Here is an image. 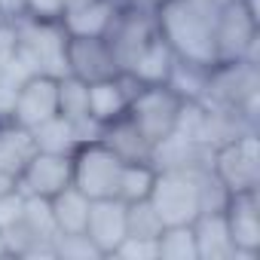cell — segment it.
<instances>
[{
    "mask_svg": "<svg viewBox=\"0 0 260 260\" xmlns=\"http://www.w3.org/2000/svg\"><path fill=\"white\" fill-rule=\"evenodd\" d=\"M156 10V31L172 46V52L184 61L214 64V22L208 13L193 7L190 0H166Z\"/></svg>",
    "mask_w": 260,
    "mask_h": 260,
    "instance_id": "6da1fadb",
    "label": "cell"
},
{
    "mask_svg": "<svg viewBox=\"0 0 260 260\" xmlns=\"http://www.w3.org/2000/svg\"><path fill=\"white\" fill-rule=\"evenodd\" d=\"M257 95H260V74L257 64L248 58H233V61H214L208 64L205 77V92L202 104H223L242 110L248 119L257 122Z\"/></svg>",
    "mask_w": 260,
    "mask_h": 260,
    "instance_id": "7a4b0ae2",
    "label": "cell"
},
{
    "mask_svg": "<svg viewBox=\"0 0 260 260\" xmlns=\"http://www.w3.org/2000/svg\"><path fill=\"white\" fill-rule=\"evenodd\" d=\"M16 25V55L34 71V74H49L61 77L64 71V43L68 34L61 22H43L31 16L13 19Z\"/></svg>",
    "mask_w": 260,
    "mask_h": 260,
    "instance_id": "3957f363",
    "label": "cell"
},
{
    "mask_svg": "<svg viewBox=\"0 0 260 260\" xmlns=\"http://www.w3.org/2000/svg\"><path fill=\"white\" fill-rule=\"evenodd\" d=\"M257 43H260V13L257 0H233L214 22V52L217 61L248 58L257 64Z\"/></svg>",
    "mask_w": 260,
    "mask_h": 260,
    "instance_id": "277c9868",
    "label": "cell"
},
{
    "mask_svg": "<svg viewBox=\"0 0 260 260\" xmlns=\"http://www.w3.org/2000/svg\"><path fill=\"white\" fill-rule=\"evenodd\" d=\"M74 175H71V184L86 193L89 199H113L119 196V175H122V159L101 141V138H92V141H83L74 156Z\"/></svg>",
    "mask_w": 260,
    "mask_h": 260,
    "instance_id": "5b68a950",
    "label": "cell"
},
{
    "mask_svg": "<svg viewBox=\"0 0 260 260\" xmlns=\"http://www.w3.org/2000/svg\"><path fill=\"white\" fill-rule=\"evenodd\" d=\"M181 104H184V98L169 83H150V86H138L132 92L125 116L141 128L150 144H156L175 132Z\"/></svg>",
    "mask_w": 260,
    "mask_h": 260,
    "instance_id": "8992f818",
    "label": "cell"
},
{
    "mask_svg": "<svg viewBox=\"0 0 260 260\" xmlns=\"http://www.w3.org/2000/svg\"><path fill=\"white\" fill-rule=\"evenodd\" d=\"M199 172L166 169L156 175V184L150 190V205L156 208L162 226L193 223L199 217L202 211L199 208Z\"/></svg>",
    "mask_w": 260,
    "mask_h": 260,
    "instance_id": "52a82bcc",
    "label": "cell"
},
{
    "mask_svg": "<svg viewBox=\"0 0 260 260\" xmlns=\"http://www.w3.org/2000/svg\"><path fill=\"white\" fill-rule=\"evenodd\" d=\"M211 172L230 193L260 190V141L257 128L211 150Z\"/></svg>",
    "mask_w": 260,
    "mask_h": 260,
    "instance_id": "ba28073f",
    "label": "cell"
},
{
    "mask_svg": "<svg viewBox=\"0 0 260 260\" xmlns=\"http://www.w3.org/2000/svg\"><path fill=\"white\" fill-rule=\"evenodd\" d=\"M71 156H74V153H71ZM71 156L37 150V153L25 162V169L19 172L16 187H19L25 196H43V199H52L55 193H61L64 187H71V175H74V162H71Z\"/></svg>",
    "mask_w": 260,
    "mask_h": 260,
    "instance_id": "9c48e42d",
    "label": "cell"
},
{
    "mask_svg": "<svg viewBox=\"0 0 260 260\" xmlns=\"http://www.w3.org/2000/svg\"><path fill=\"white\" fill-rule=\"evenodd\" d=\"M64 71L83 83L107 80L119 74V64L104 37H68L64 43Z\"/></svg>",
    "mask_w": 260,
    "mask_h": 260,
    "instance_id": "30bf717a",
    "label": "cell"
},
{
    "mask_svg": "<svg viewBox=\"0 0 260 260\" xmlns=\"http://www.w3.org/2000/svg\"><path fill=\"white\" fill-rule=\"evenodd\" d=\"M223 214H226V226L236 245V257L254 260L260 254V193L257 190L230 193Z\"/></svg>",
    "mask_w": 260,
    "mask_h": 260,
    "instance_id": "8fae6325",
    "label": "cell"
},
{
    "mask_svg": "<svg viewBox=\"0 0 260 260\" xmlns=\"http://www.w3.org/2000/svg\"><path fill=\"white\" fill-rule=\"evenodd\" d=\"M55 113H58V77L34 74L19 86L10 119L25 125V128H34V125H40L43 119H49Z\"/></svg>",
    "mask_w": 260,
    "mask_h": 260,
    "instance_id": "7c38bea8",
    "label": "cell"
},
{
    "mask_svg": "<svg viewBox=\"0 0 260 260\" xmlns=\"http://www.w3.org/2000/svg\"><path fill=\"white\" fill-rule=\"evenodd\" d=\"M125 202L119 196L113 199H92V208H89V220H86V236L95 242V248L110 257L119 242L128 236V226H125Z\"/></svg>",
    "mask_w": 260,
    "mask_h": 260,
    "instance_id": "4fadbf2b",
    "label": "cell"
},
{
    "mask_svg": "<svg viewBox=\"0 0 260 260\" xmlns=\"http://www.w3.org/2000/svg\"><path fill=\"white\" fill-rule=\"evenodd\" d=\"M135 89H138V83L132 77H125V74L89 83V116L98 125H107V122L125 116L128 98H132Z\"/></svg>",
    "mask_w": 260,
    "mask_h": 260,
    "instance_id": "5bb4252c",
    "label": "cell"
},
{
    "mask_svg": "<svg viewBox=\"0 0 260 260\" xmlns=\"http://www.w3.org/2000/svg\"><path fill=\"white\" fill-rule=\"evenodd\" d=\"M193 239L199 260H236V245L223 211H202L193 220Z\"/></svg>",
    "mask_w": 260,
    "mask_h": 260,
    "instance_id": "9a60e30c",
    "label": "cell"
},
{
    "mask_svg": "<svg viewBox=\"0 0 260 260\" xmlns=\"http://www.w3.org/2000/svg\"><path fill=\"white\" fill-rule=\"evenodd\" d=\"M119 0H89V4L71 7L61 16V28L68 37H104L113 16H116Z\"/></svg>",
    "mask_w": 260,
    "mask_h": 260,
    "instance_id": "2e32d148",
    "label": "cell"
},
{
    "mask_svg": "<svg viewBox=\"0 0 260 260\" xmlns=\"http://www.w3.org/2000/svg\"><path fill=\"white\" fill-rule=\"evenodd\" d=\"M122 162H150V153H153V144L144 138V132L128 119V116H119L107 125H101V135H98Z\"/></svg>",
    "mask_w": 260,
    "mask_h": 260,
    "instance_id": "e0dca14e",
    "label": "cell"
},
{
    "mask_svg": "<svg viewBox=\"0 0 260 260\" xmlns=\"http://www.w3.org/2000/svg\"><path fill=\"white\" fill-rule=\"evenodd\" d=\"M175 52H172V46L156 34L135 58H132V64H128L122 74L125 77H132L138 86H150V83H166L169 80V74H172V64H175Z\"/></svg>",
    "mask_w": 260,
    "mask_h": 260,
    "instance_id": "ac0fdd59",
    "label": "cell"
},
{
    "mask_svg": "<svg viewBox=\"0 0 260 260\" xmlns=\"http://www.w3.org/2000/svg\"><path fill=\"white\" fill-rule=\"evenodd\" d=\"M37 153L31 128L13 122V119H0V172L19 178L25 162Z\"/></svg>",
    "mask_w": 260,
    "mask_h": 260,
    "instance_id": "d6986e66",
    "label": "cell"
},
{
    "mask_svg": "<svg viewBox=\"0 0 260 260\" xmlns=\"http://www.w3.org/2000/svg\"><path fill=\"white\" fill-rule=\"evenodd\" d=\"M31 135H34V147L43 150V153H64L71 156L77 147H80V132H77V125L68 122L61 113L43 119L40 125L31 128Z\"/></svg>",
    "mask_w": 260,
    "mask_h": 260,
    "instance_id": "ffe728a7",
    "label": "cell"
},
{
    "mask_svg": "<svg viewBox=\"0 0 260 260\" xmlns=\"http://www.w3.org/2000/svg\"><path fill=\"white\" fill-rule=\"evenodd\" d=\"M49 202H52V217H55L58 233H86V220H89V208H92V199L86 193H80L71 184L61 193H55Z\"/></svg>",
    "mask_w": 260,
    "mask_h": 260,
    "instance_id": "44dd1931",
    "label": "cell"
},
{
    "mask_svg": "<svg viewBox=\"0 0 260 260\" xmlns=\"http://www.w3.org/2000/svg\"><path fill=\"white\" fill-rule=\"evenodd\" d=\"M156 260H199L193 223L162 226V233L156 236Z\"/></svg>",
    "mask_w": 260,
    "mask_h": 260,
    "instance_id": "7402d4cb",
    "label": "cell"
},
{
    "mask_svg": "<svg viewBox=\"0 0 260 260\" xmlns=\"http://www.w3.org/2000/svg\"><path fill=\"white\" fill-rule=\"evenodd\" d=\"M159 169L153 162H125L119 175V199L122 202H141L150 199V190L156 184Z\"/></svg>",
    "mask_w": 260,
    "mask_h": 260,
    "instance_id": "603a6c76",
    "label": "cell"
},
{
    "mask_svg": "<svg viewBox=\"0 0 260 260\" xmlns=\"http://www.w3.org/2000/svg\"><path fill=\"white\" fill-rule=\"evenodd\" d=\"M205 77H208V64H196V61H184L175 58L172 74H169V86L184 98V101H199L205 92Z\"/></svg>",
    "mask_w": 260,
    "mask_h": 260,
    "instance_id": "cb8c5ba5",
    "label": "cell"
},
{
    "mask_svg": "<svg viewBox=\"0 0 260 260\" xmlns=\"http://www.w3.org/2000/svg\"><path fill=\"white\" fill-rule=\"evenodd\" d=\"M22 223L43 242H52L58 236V226H55V217H52V202L43 199V196H25V214H22Z\"/></svg>",
    "mask_w": 260,
    "mask_h": 260,
    "instance_id": "d4e9b609",
    "label": "cell"
},
{
    "mask_svg": "<svg viewBox=\"0 0 260 260\" xmlns=\"http://www.w3.org/2000/svg\"><path fill=\"white\" fill-rule=\"evenodd\" d=\"M125 226L128 236H138V239H156L162 233V220L156 214V208L150 205V199L141 202H125Z\"/></svg>",
    "mask_w": 260,
    "mask_h": 260,
    "instance_id": "484cf974",
    "label": "cell"
},
{
    "mask_svg": "<svg viewBox=\"0 0 260 260\" xmlns=\"http://www.w3.org/2000/svg\"><path fill=\"white\" fill-rule=\"evenodd\" d=\"M52 248H55V257H64V260H71V257H77V260L104 257L86 233H58L52 239Z\"/></svg>",
    "mask_w": 260,
    "mask_h": 260,
    "instance_id": "4316f807",
    "label": "cell"
},
{
    "mask_svg": "<svg viewBox=\"0 0 260 260\" xmlns=\"http://www.w3.org/2000/svg\"><path fill=\"white\" fill-rule=\"evenodd\" d=\"M25 214V193L19 187H10L0 193V233H7L10 226H16Z\"/></svg>",
    "mask_w": 260,
    "mask_h": 260,
    "instance_id": "83f0119b",
    "label": "cell"
},
{
    "mask_svg": "<svg viewBox=\"0 0 260 260\" xmlns=\"http://www.w3.org/2000/svg\"><path fill=\"white\" fill-rule=\"evenodd\" d=\"M110 257H128V260H135V257H150V260H156V239L125 236V239L119 242V248H116Z\"/></svg>",
    "mask_w": 260,
    "mask_h": 260,
    "instance_id": "f1b7e54d",
    "label": "cell"
},
{
    "mask_svg": "<svg viewBox=\"0 0 260 260\" xmlns=\"http://www.w3.org/2000/svg\"><path fill=\"white\" fill-rule=\"evenodd\" d=\"M25 16L43 19V22H61L64 0H25Z\"/></svg>",
    "mask_w": 260,
    "mask_h": 260,
    "instance_id": "f546056e",
    "label": "cell"
},
{
    "mask_svg": "<svg viewBox=\"0 0 260 260\" xmlns=\"http://www.w3.org/2000/svg\"><path fill=\"white\" fill-rule=\"evenodd\" d=\"M19 16H25V0H0V19L13 22Z\"/></svg>",
    "mask_w": 260,
    "mask_h": 260,
    "instance_id": "4dcf8cb0",
    "label": "cell"
},
{
    "mask_svg": "<svg viewBox=\"0 0 260 260\" xmlns=\"http://www.w3.org/2000/svg\"><path fill=\"white\" fill-rule=\"evenodd\" d=\"M190 4H193V7H199L202 13H208L211 19H217V16L223 13V7H226V4H233V0H190Z\"/></svg>",
    "mask_w": 260,
    "mask_h": 260,
    "instance_id": "1f68e13d",
    "label": "cell"
},
{
    "mask_svg": "<svg viewBox=\"0 0 260 260\" xmlns=\"http://www.w3.org/2000/svg\"><path fill=\"white\" fill-rule=\"evenodd\" d=\"M0 257H10V251H7V239H4V233H0Z\"/></svg>",
    "mask_w": 260,
    "mask_h": 260,
    "instance_id": "d6a6232c",
    "label": "cell"
},
{
    "mask_svg": "<svg viewBox=\"0 0 260 260\" xmlns=\"http://www.w3.org/2000/svg\"><path fill=\"white\" fill-rule=\"evenodd\" d=\"M80 4H89V0H64V10H71V7H80Z\"/></svg>",
    "mask_w": 260,
    "mask_h": 260,
    "instance_id": "836d02e7",
    "label": "cell"
},
{
    "mask_svg": "<svg viewBox=\"0 0 260 260\" xmlns=\"http://www.w3.org/2000/svg\"><path fill=\"white\" fill-rule=\"evenodd\" d=\"M147 4H150V7H159V4H166V0H147Z\"/></svg>",
    "mask_w": 260,
    "mask_h": 260,
    "instance_id": "e575fe53",
    "label": "cell"
},
{
    "mask_svg": "<svg viewBox=\"0 0 260 260\" xmlns=\"http://www.w3.org/2000/svg\"><path fill=\"white\" fill-rule=\"evenodd\" d=\"M4 22H7V19H0V28H4Z\"/></svg>",
    "mask_w": 260,
    "mask_h": 260,
    "instance_id": "d590c367",
    "label": "cell"
},
{
    "mask_svg": "<svg viewBox=\"0 0 260 260\" xmlns=\"http://www.w3.org/2000/svg\"><path fill=\"white\" fill-rule=\"evenodd\" d=\"M119 4H122V0H119Z\"/></svg>",
    "mask_w": 260,
    "mask_h": 260,
    "instance_id": "8d00e7d4",
    "label": "cell"
}]
</instances>
